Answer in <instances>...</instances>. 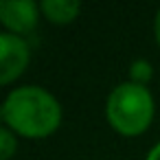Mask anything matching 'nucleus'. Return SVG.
Here are the masks:
<instances>
[{
    "mask_svg": "<svg viewBox=\"0 0 160 160\" xmlns=\"http://www.w3.org/2000/svg\"><path fill=\"white\" fill-rule=\"evenodd\" d=\"M0 114L7 127L29 138L48 136L62 123L59 101L42 86H20L11 90L2 101Z\"/></svg>",
    "mask_w": 160,
    "mask_h": 160,
    "instance_id": "f257e3e1",
    "label": "nucleus"
},
{
    "mask_svg": "<svg viewBox=\"0 0 160 160\" xmlns=\"http://www.w3.org/2000/svg\"><path fill=\"white\" fill-rule=\"evenodd\" d=\"M153 112L156 105L149 88L136 81H123L112 88L105 103V116L110 125L125 136L145 132L153 118Z\"/></svg>",
    "mask_w": 160,
    "mask_h": 160,
    "instance_id": "f03ea898",
    "label": "nucleus"
},
{
    "mask_svg": "<svg viewBox=\"0 0 160 160\" xmlns=\"http://www.w3.org/2000/svg\"><path fill=\"white\" fill-rule=\"evenodd\" d=\"M31 48L22 35L11 31L0 33V83H9L20 77L29 64Z\"/></svg>",
    "mask_w": 160,
    "mask_h": 160,
    "instance_id": "7ed1b4c3",
    "label": "nucleus"
},
{
    "mask_svg": "<svg viewBox=\"0 0 160 160\" xmlns=\"http://www.w3.org/2000/svg\"><path fill=\"white\" fill-rule=\"evenodd\" d=\"M0 22L16 35L31 33L38 24V5L33 0H2Z\"/></svg>",
    "mask_w": 160,
    "mask_h": 160,
    "instance_id": "20e7f679",
    "label": "nucleus"
},
{
    "mask_svg": "<svg viewBox=\"0 0 160 160\" xmlns=\"http://www.w3.org/2000/svg\"><path fill=\"white\" fill-rule=\"evenodd\" d=\"M40 9L46 13V18L51 22L68 24V22H72L79 16L81 2H79V0H42Z\"/></svg>",
    "mask_w": 160,
    "mask_h": 160,
    "instance_id": "39448f33",
    "label": "nucleus"
},
{
    "mask_svg": "<svg viewBox=\"0 0 160 160\" xmlns=\"http://www.w3.org/2000/svg\"><path fill=\"white\" fill-rule=\"evenodd\" d=\"M16 149H18L16 132H13L11 127L2 125V127H0V160H9Z\"/></svg>",
    "mask_w": 160,
    "mask_h": 160,
    "instance_id": "423d86ee",
    "label": "nucleus"
},
{
    "mask_svg": "<svg viewBox=\"0 0 160 160\" xmlns=\"http://www.w3.org/2000/svg\"><path fill=\"white\" fill-rule=\"evenodd\" d=\"M151 64L147 62V59H134V64H132V68H129V75H132V81H136V83H147L149 79H151Z\"/></svg>",
    "mask_w": 160,
    "mask_h": 160,
    "instance_id": "0eeeda50",
    "label": "nucleus"
},
{
    "mask_svg": "<svg viewBox=\"0 0 160 160\" xmlns=\"http://www.w3.org/2000/svg\"><path fill=\"white\" fill-rule=\"evenodd\" d=\"M147 160H160V142H156V145L149 149V153H147Z\"/></svg>",
    "mask_w": 160,
    "mask_h": 160,
    "instance_id": "6e6552de",
    "label": "nucleus"
},
{
    "mask_svg": "<svg viewBox=\"0 0 160 160\" xmlns=\"http://www.w3.org/2000/svg\"><path fill=\"white\" fill-rule=\"evenodd\" d=\"M153 33H156V40H158V44H160V9H158V13H156V18H153Z\"/></svg>",
    "mask_w": 160,
    "mask_h": 160,
    "instance_id": "1a4fd4ad",
    "label": "nucleus"
}]
</instances>
